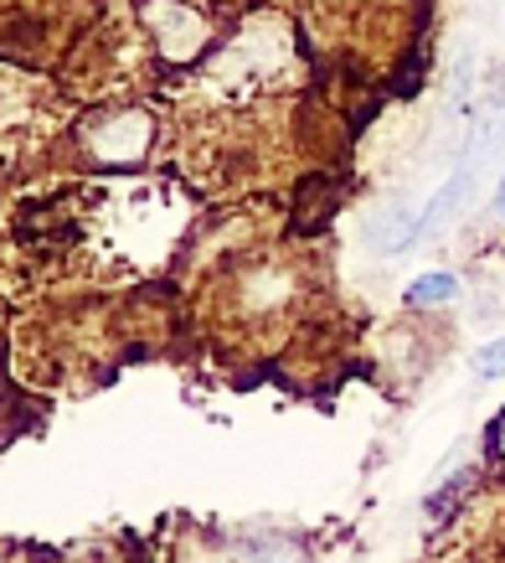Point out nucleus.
<instances>
[{"label":"nucleus","instance_id":"f257e3e1","mask_svg":"<svg viewBox=\"0 0 505 563\" xmlns=\"http://www.w3.org/2000/svg\"><path fill=\"white\" fill-rule=\"evenodd\" d=\"M145 140H150V130L139 114H119V120H109V135H93V151L103 161H130V155L145 151Z\"/></svg>","mask_w":505,"mask_h":563},{"label":"nucleus","instance_id":"f03ea898","mask_svg":"<svg viewBox=\"0 0 505 563\" xmlns=\"http://www.w3.org/2000/svg\"><path fill=\"white\" fill-rule=\"evenodd\" d=\"M150 26L166 36V42L170 36H181L186 52H197V42H202V21L191 16V11H181V5H166V0H155L150 5Z\"/></svg>","mask_w":505,"mask_h":563},{"label":"nucleus","instance_id":"7ed1b4c3","mask_svg":"<svg viewBox=\"0 0 505 563\" xmlns=\"http://www.w3.org/2000/svg\"><path fill=\"white\" fill-rule=\"evenodd\" d=\"M454 295H459L454 274H423V279L407 285V306H444V300H454Z\"/></svg>","mask_w":505,"mask_h":563},{"label":"nucleus","instance_id":"20e7f679","mask_svg":"<svg viewBox=\"0 0 505 563\" xmlns=\"http://www.w3.org/2000/svg\"><path fill=\"white\" fill-rule=\"evenodd\" d=\"M501 373H505V336L501 342H490L485 352L474 357V377H480V383H490V377H501Z\"/></svg>","mask_w":505,"mask_h":563},{"label":"nucleus","instance_id":"39448f33","mask_svg":"<svg viewBox=\"0 0 505 563\" xmlns=\"http://www.w3.org/2000/svg\"><path fill=\"white\" fill-rule=\"evenodd\" d=\"M464 481H470V476H454L449 486H438V492L428 496V517H444V512H449V501H454V496L464 492Z\"/></svg>","mask_w":505,"mask_h":563},{"label":"nucleus","instance_id":"423d86ee","mask_svg":"<svg viewBox=\"0 0 505 563\" xmlns=\"http://www.w3.org/2000/svg\"><path fill=\"white\" fill-rule=\"evenodd\" d=\"M490 212H495V218H505V181L495 187V197H490Z\"/></svg>","mask_w":505,"mask_h":563}]
</instances>
